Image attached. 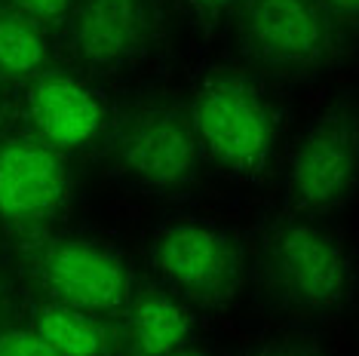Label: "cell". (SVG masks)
Segmentation results:
<instances>
[{"label":"cell","mask_w":359,"mask_h":356,"mask_svg":"<svg viewBox=\"0 0 359 356\" xmlns=\"http://www.w3.org/2000/svg\"><path fill=\"white\" fill-rule=\"evenodd\" d=\"M264 295L301 317L344 310L353 295L356 264L347 242L310 218L292 215L264 233L255 258Z\"/></svg>","instance_id":"6da1fadb"},{"label":"cell","mask_w":359,"mask_h":356,"mask_svg":"<svg viewBox=\"0 0 359 356\" xmlns=\"http://www.w3.org/2000/svg\"><path fill=\"white\" fill-rule=\"evenodd\" d=\"M187 108L203 157L246 182L267 172L280 123L255 80L227 68L206 71L194 83Z\"/></svg>","instance_id":"7a4b0ae2"},{"label":"cell","mask_w":359,"mask_h":356,"mask_svg":"<svg viewBox=\"0 0 359 356\" xmlns=\"http://www.w3.org/2000/svg\"><path fill=\"white\" fill-rule=\"evenodd\" d=\"M283 191L289 212L325 218L359 197V95L320 111L285 153Z\"/></svg>","instance_id":"3957f363"},{"label":"cell","mask_w":359,"mask_h":356,"mask_svg":"<svg viewBox=\"0 0 359 356\" xmlns=\"http://www.w3.org/2000/svg\"><path fill=\"white\" fill-rule=\"evenodd\" d=\"M341 28L320 0H243L236 10V46L271 74H313L341 50Z\"/></svg>","instance_id":"277c9868"},{"label":"cell","mask_w":359,"mask_h":356,"mask_svg":"<svg viewBox=\"0 0 359 356\" xmlns=\"http://www.w3.org/2000/svg\"><path fill=\"white\" fill-rule=\"evenodd\" d=\"M117 166L151 191H175L200 169V144L191 108L169 95L135 102L111 132Z\"/></svg>","instance_id":"5b68a950"},{"label":"cell","mask_w":359,"mask_h":356,"mask_svg":"<svg viewBox=\"0 0 359 356\" xmlns=\"http://www.w3.org/2000/svg\"><path fill=\"white\" fill-rule=\"evenodd\" d=\"M160 282L187 304L231 301L246 277L243 249L227 231L206 221H166L151 240Z\"/></svg>","instance_id":"8992f818"},{"label":"cell","mask_w":359,"mask_h":356,"mask_svg":"<svg viewBox=\"0 0 359 356\" xmlns=\"http://www.w3.org/2000/svg\"><path fill=\"white\" fill-rule=\"evenodd\" d=\"M37 280L55 304L93 313L123 310L133 280L123 252L102 240H59L40 255Z\"/></svg>","instance_id":"52a82bcc"},{"label":"cell","mask_w":359,"mask_h":356,"mask_svg":"<svg viewBox=\"0 0 359 356\" xmlns=\"http://www.w3.org/2000/svg\"><path fill=\"white\" fill-rule=\"evenodd\" d=\"M157 25L154 0H77L68 15V46L83 68L104 74L144 55Z\"/></svg>","instance_id":"ba28073f"},{"label":"cell","mask_w":359,"mask_h":356,"mask_svg":"<svg viewBox=\"0 0 359 356\" xmlns=\"http://www.w3.org/2000/svg\"><path fill=\"white\" fill-rule=\"evenodd\" d=\"M71 172L55 148L34 139L0 148V218L19 228L46 224L65 209Z\"/></svg>","instance_id":"9c48e42d"},{"label":"cell","mask_w":359,"mask_h":356,"mask_svg":"<svg viewBox=\"0 0 359 356\" xmlns=\"http://www.w3.org/2000/svg\"><path fill=\"white\" fill-rule=\"evenodd\" d=\"M31 120L40 142L59 153L83 151L108 126V99L77 74L43 71L31 86Z\"/></svg>","instance_id":"30bf717a"},{"label":"cell","mask_w":359,"mask_h":356,"mask_svg":"<svg viewBox=\"0 0 359 356\" xmlns=\"http://www.w3.org/2000/svg\"><path fill=\"white\" fill-rule=\"evenodd\" d=\"M123 331L117 350L126 356H169L187 344L194 329L191 304L166 286H135L123 304Z\"/></svg>","instance_id":"8fae6325"},{"label":"cell","mask_w":359,"mask_h":356,"mask_svg":"<svg viewBox=\"0 0 359 356\" xmlns=\"http://www.w3.org/2000/svg\"><path fill=\"white\" fill-rule=\"evenodd\" d=\"M34 331L55 356H111L117 350V335L104 322V313L68 304L50 301L40 307Z\"/></svg>","instance_id":"7c38bea8"},{"label":"cell","mask_w":359,"mask_h":356,"mask_svg":"<svg viewBox=\"0 0 359 356\" xmlns=\"http://www.w3.org/2000/svg\"><path fill=\"white\" fill-rule=\"evenodd\" d=\"M46 59H50L46 28L13 6H0V77L34 80L43 74Z\"/></svg>","instance_id":"4fadbf2b"},{"label":"cell","mask_w":359,"mask_h":356,"mask_svg":"<svg viewBox=\"0 0 359 356\" xmlns=\"http://www.w3.org/2000/svg\"><path fill=\"white\" fill-rule=\"evenodd\" d=\"M77 0H6V6L25 13L28 19L40 22V25H59V22H68L71 10H74Z\"/></svg>","instance_id":"5bb4252c"},{"label":"cell","mask_w":359,"mask_h":356,"mask_svg":"<svg viewBox=\"0 0 359 356\" xmlns=\"http://www.w3.org/2000/svg\"><path fill=\"white\" fill-rule=\"evenodd\" d=\"M0 356H55L40 341L37 331H6L0 335Z\"/></svg>","instance_id":"9a60e30c"},{"label":"cell","mask_w":359,"mask_h":356,"mask_svg":"<svg viewBox=\"0 0 359 356\" xmlns=\"http://www.w3.org/2000/svg\"><path fill=\"white\" fill-rule=\"evenodd\" d=\"M341 34H359V0H320Z\"/></svg>","instance_id":"2e32d148"},{"label":"cell","mask_w":359,"mask_h":356,"mask_svg":"<svg viewBox=\"0 0 359 356\" xmlns=\"http://www.w3.org/2000/svg\"><path fill=\"white\" fill-rule=\"evenodd\" d=\"M184 10L200 22H218L224 19L227 13H236L240 10L243 0H182Z\"/></svg>","instance_id":"e0dca14e"},{"label":"cell","mask_w":359,"mask_h":356,"mask_svg":"<svg viewBox=\"0 0 359 356\" xmlns=\"http://www.w3.org/2000/svg\"><path fill=\"white\" fill-rule=\"evenodd\" d=\"M271 356H320V353L310 350V347H283V350H276Z\"/></svg>","instance_id":"ac0fdd59"},{"label":"cell","mask_w":359,"mask_h":356,"mask_svg":"<svg viewBox=\"0 0 359 356\" xmlns=\"http://www.w3.org/2000/svg\"><path fill=\"white\" fill-rule=\"evenodd\" d=\"M169 356H212V353H206V350H200V347H178V350H172Z\"/></svg>","instance_id":"d6986e66"}]
</instances>
